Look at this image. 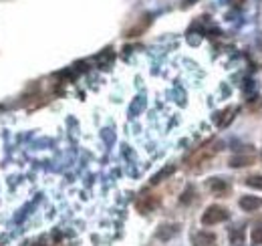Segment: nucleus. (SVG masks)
I'll list each match as a JSON object with an SVG mask.
<instances>
[{
    "label": "nucleus",
    "instance_id": "20e7f679",
    "mask_svg": "<svg viewBox=\"0 0 262 246\" xmlns=\"http://www.w3.org/2000/svg\"><path fill=\"white\" fill-rule=\"evenodd\" d=\"M240 208L244 212H254V210L262 208V200L256 198V196H242L240 198Z\"/></svg>",
    "mask_w": 262,
    "mask_h": 246
},
{
    "label": "nucleus",
    "instance_id": "1a4fd4ad",
    "mask_svg": "<svg viewBox=\"0 0 262 246\" xmlns=\"http://www.w3.org/2000/svg\"><path fill=\"white\" fill-rule=\"evenodd\" d=\"M208 188L214 192V194H226V192H228V184L224 182V179H220V178L208 179Z\"/></svg>",
    "mask_w": 262,
    "mask_h": 246
},
{
    "label": "nucleus",
    "instance_id": "f257e3e1",
    "mask_svg": "<svg viewBox=\"0 0 262 246\" xmlns=\"http://www.w3.org/2000/svg\"><path fill=\"white\" fill-rule=\"evenodd\" d=\"M220 147H222V143H220L218 139H210V141H206L204 145H200L198 150L192 152V154L186 157V166H188L190 170H202V168L206 166V163L220 152Z\"/></svg>",
    "mask_w": 262,
    "mask_h": 246
},
{
    "label": "nucleus",
    "instance_id": "6e6552de",
    "mask_svg": "<svg viewBox=\"0 0 262 246\" xmlns=\"http://www.w3.org/2000/svg\"><path fill=\"white\" fill-rule=\"evenodd\" d=\"M234 113H236V107H226L222 113H218L216 125H218V127H226L228 123H230V121L234 119Z\"/></svg>",
    "mask_w": 262,
    "mask_h": 246
},
{
    "label": "nucleus",
    "instance_id": "39448f33",
    "mask_svg": "<svg viewBox=\"0 0 262 246\" xmlns=\"http://www.w3.org/2000/svg\"><path fill=\"white\" fill-rule=\"evenodd\" d=\"M256 156L254 154H238L230 159V166L232 168H244V166H250V163H254Z\"/></svg>",
    "mask_w": 262,
    "mask_h": 246
},
{
    "label": "nucleus",
    "instance_id": "0eeeda50",
    "mask_svg": "<svg viewBox=\"0 0 262 246\" xmlns=\"http://www.w3.org/2000/svg\"><path fill=\"white\" fill-rule=\"evenodd\" d=\"M150 22H152V16H150V14H145L141 22H137L135 26H131V28L125 32V37H139L141 32H143L147 26H150Z\"/></svg>",
    "mask_w": 262,
    "mask_h": 246
},
{
    "label": "nucleus",
    "instance_id": "f8f14e48",
    "mask_svg": "<svg viewBox=\"0 0 262 246\" xmlns=\"http://www.w3.org/2000/svg\"><path fill=\"white\" fill-rule=\"evenodd\" d=\"M246 186L254 190H262V176H250L246 178Z\"/></svg>",
    "mask_w": 262,
    "mask_h": 246
},
{
    "label": "nucleus",
    "instance_id": "9d476101",
    "mask_svg": "<svg viewBox=\"0 0 262 246\" xmlns=\"http://www.w3.org/2000/svg\"><path fill=\"white\" fill-rule=\"evenodd\" d=\"M174 172H175V166H166V168H163L161 172H157V174L152 178V184H159V182H163V179L170 178Z\"/></svg>",
    "mask_w": 262,
    "mask_h": 246
},
{
    "label": "nucleus",
    "instance_id": "f03ea898",
    "mask_svg": "<svg viewBox=\"0 0 262 246\" xmlns=\"http://www.w3.org/2000/svg\"><path fill=\"white\" fill-rule=\"evenodd\" d=\"M228 218H230V212H228L224 206L212 204V206L206 208V212L202 214V224H204V226H214V224L226 222Z\"/></svg>",
    "mask_w": 262,
    "mask_h": 246
},
{
    "label": "nucleus",
    "instance_id": "7ed1b4c3",
    "mask_svg": "<svg viewBox=\"0 0 262 246\" xmlns=\"http://www.w3.org/2000/svg\"><path fill=\"white\" fill-rule=\"evenodd\" d=\"M159 206V196L152 194V192H141L135 198V210L139 214H150Z\"/></svg>",
    "mask_w": 262,
    "mask_h": 246
},
{
    "label": "nucleus",
    "instance_id": "423d86ee",
    "mask_svg": "<svg viewBox=\"0 0 262 246\" xmlns=\"http://www.w3.org/2000/svg\"><path fill=\"white\" fill-rule=\"evenodd\" d=\"M194 244L196 246H216L218 240L212 232H198L194 236Z\"/></svg>",
    "mask_w": 262,
    "mask_h": 246
},
{
    "label": "nucleus",
    "instance_id": "9b49d317",
    "mask_svg": "<svg viewBox=\"0 0 262 246\" xmlns=\"http://www.w3.org/2000/svg\"><path fill=\"white\" fill-rule=\"evenodd\" d=\"M250 240L254 246H260L262 244V222H258L254 228H252V232H250Z\"/></svg>",
    "mask_w": 262,
    "mask_h": 246
}]
</instances>
